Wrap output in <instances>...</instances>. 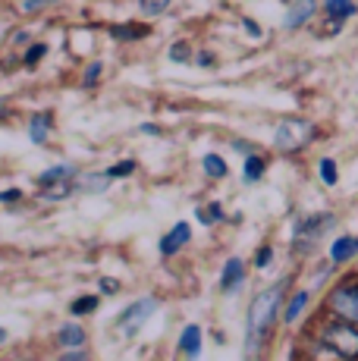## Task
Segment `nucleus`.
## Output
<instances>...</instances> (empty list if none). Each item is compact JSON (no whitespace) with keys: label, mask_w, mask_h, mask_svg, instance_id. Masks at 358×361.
<instances>
[{"label":"nucleus","mask_w":358,"mask_h":361,"mask_svg":"<svg viewBox=\"0 0 358 361\" xmlns=\"http://www.w3.org/2000/svg\"><path fill=\"white\" fill-rule=\"evenodd\" d=\"M280 295H283V283H277V286L254 295V302L249 308V349H254V345L271 333L273 317H277V311H280Z\"/></svg>","instance_id":"nucleus-1"},{"label":"nucleus","mask_w":358,"mask_h":361,"mask_svg":"<svg viewBox=\"0 0 358 361\" xmlns=\"http://www.w3.org/2000/svg\"><path fill=\"white\" fill-rule=\"evenodd\" d=\"M314 138V126L305 120H283L273 132V145H277V151H286V154H292V151H302L308 142Z\"/></svg>","instance_id":"nucleus-2"},{"label":"nucleus","mask_w":358,"mask_h":361,"mask_svg":"<svg viewBox=\"0 0 358 361\" xmlns=\"http://www.w3.org/2000/svg\"><path fill=\"white\" fill-rule=\"evenodd\" d=\"M323 343L342 358H358V327L352 321H340L323 327Z\"/></svg>","instance_id":"nucleus-3"},{"label":"nucleus","mask_w":358,"mask_h":361,"mask_svg":"<svg viewBox=\"0 0 358 361\" xmlns=\"http://www.w3.org/2000/svg\"><path fill=\"white\" fill-rule=\"evenodd\" d=\"M330 311H333L340 321H352L358 324V283H346V286L333 289L330 295Z\"/></svg>","instance_id":"nucleus-4"},{"label":"nucleus","mask_w":358,"mask_h":361,"mask_svg":"<svg viewBox=\"0 0 358 361\" xmlns=\"http://www.w3.org/2000/svg\"><path fill=\"white\" fill-rule=\"evenodd\" d=\"M154 305H157L154 298H142V302H135L132 308L126 311V314H120V327H123V330H129V333H135L142 321H148V314L154 311Z\"/></svg>","instance_id":"nucleus-5"},{"label":"nucleus","mask_w":358,"mask_h":361,"mask_svg":"<svg viewBox=\"0 0 358 361\" xmlns=\"http://www.w3.org/2000/svg\"><path fill=\"white\" fill-rule=\"evenodd\" d=\"M314 16V0H295L286 13V29H299Z\"/></svg>","instance_id":"nucleus-6"},{"label":"nucleus","mask_w":358,"mask_h":361,"mask_svg":"<svg viewBox=\"0 0 358 361\" xmlns=\"http://www.w3.org/2000/svg\"><path fill=\"white\" fill-rule=\"evenodd\" d=\"M185 242H189V224H176L173 230L161 239V252L163 255H173V252H179V248L185 245Z\"/></svg>","instance_id":"nucleus-7"},{"label":"nucleus","mask_w":358,"mask_h":361,"mask_svg":"<svg viewBox=\"0 0 358 361\" xmlns=\"http://www.w3.org/2000/svg\"><path fill=\"white\" fill-rule=\"evenodd\" d=\"M242 276H245L242 261L230 258V261H226V267H223V276H220V289H223V293H233V289L242 283Z\"/></svg>","instance_id":"nucleus-8"},{"label":"nucleus","mask_w":358,"mask_h":361,"mask_svg":"<svg viewBox=\"0 0 358 361\" xmlns=\"http://www.w3.org/2000/svg\"><path fill=\"white\" fill-rule=\"evenodd\" d=\"M330 224H333V217H311V220H302L299 230H295V235H299L302 242H305V239L311 242V239H318L321 230H323V226H330Z\"/></svg>","instance_id":"nucleus-9"},{"label":"nucleus","mask_w":358,"mask_h":361,"mask_svg":"<svg viewBox=\"0 0 358 361\" xmlns=\"http://www.w3.org/2000/svg\"><path fill=\"white\" fill-rule=\"evenodd\" d=\"M352 255H358V239L355 235H342V239H336L333 248H330V258L333 261H349Z\"/></svg>","instance_id":"nucleus-10"},{"label":"nucleus","mask_w":358,"mask_h":361,"mask_svg":"<svg viewBox=\"0 0 358 361\" xmlns=\"http://www.w3.org/2000/svg\"><path fill=\"white\" fill-rule=\"evenodd\" d=\"M179 349H183L189 358H195L198 352H202V330H198V327H185L183 339H179Z\"/></svg>","instance_id":"nucleus-11"},{"label":"nucleus","mask_w":358,"mask_h":361,"mask_svg":"<svg viewBox=\"0 0 358 361\" xmlns=\"http://www.w3.org/2000/svg\"><path fill=\"white\" fill-rule=\"evenodd\" d=\"M73 192V183L70 179H60V183H47V185H41V198H47V201H60V198H66Z\"/></svg>","instance_id":"nucleus-12"},{"label":"nucleus","mask_w":358,"mask_h":361,"mask_svg":"<svg viewBox=\"0 0 358 361\" xmlns=\"http://www.w3.org/2000/svg\"><path fill=\"white\" fill-rule=\"evenodd\" d=\"M47 129H51V116H47V114L32 116V126H29V132H32V142H35V145L44 142V138H47Z\"/></svg>","instance_id":"nucleus-13"},{"label":"nucleus","mask_w":358,"mask_h":361,"mask_svg":"<svg viewBox=\"0 0 358 361\" xmlns=\"http://www.w3.org/2000/svg\"><path fill=\"white\" fill-rule=\"evenodd\" d=\"M327 13L333 19H346V16H352L355 13V4L352 0H327Z\"/></svg>","instance_id":"nucleus-14"},{"label":"nucleus","mask_w":358,"mask_h":361,"mask_svg":"<svg viewBox=\"0 0 358 361\" xmlns=\"http://www.w3.org/2000/svg\"><path fill=\"white\" fill-rule=\"evenodd\" d=\"M73 166L70 164H63V166H54V170H47V173H41V185H47V183H60V179H73Z\"/></svg>","instance_id":"nucleus-15"},{"label":"nucleus","mask_w":358,"mask_h":361,"mask_svg":"<svg viewBox=\"0 0 358 361\" xmlns=\"http://www.w3.org/2000/svg\"><path fill=\"white\" fill-rule=\"evenodd\" d=\"M94 308H98V295H82V298H75V302L70 305L73 314H92Z\"/></svg>","instance_id":"nucleus-16"},{"label":"nucleus","mask_w":358,"mask_h":361,"mask_svg":"<svg viewBox=\"0 0 358 361\" xmlns=\"http://www.w3.org/2000/svg\"><path fill=\"white\" fill-rule=\"evenodd\" d=\"M60 343L63 345H82L85 343V333H82V327H63L60 330Z\"/></svg>","instance_id":"nucleus-17"},{"label":"nucleus","mask_w":358,"mask_h":361,"mask_svg":"<svg viewBox=\"0 0 358 361\" xmlns=\"http://www.w3.org/2000/svg\"><path fill=\"white\" fill-rule=\"evenodd\" d=\"M204 173H208V176H214V179H220V176H226V164L220 161L217 154H208V157H204Z\"/></svg>","instance_id":"nucleus-18"},{"label":"nucleus","mask_w":358,"mask_h":361,"mask_svg":"<svg viewBox=\"0 0 358 361\" xmlns=\"http://www.w3.org/2000/svg\"><path fill=\"white\" fill-rule=\"evenodd\" d=\"M305 305H308V293H299V295L292 298V302H289V308H286V321L292 324L295 317L302 314V308H305Z\"/></svg>","instance_id":"nucleus-19"},{"label":"nucleus","mask_w":358,"mask_h":361,"mask_svg":"<svg viewBox=\"0 0 358 361\" xmlns=\"http://www.w3.org/2000/svg\"><path fill=\"white\" fill-rule=\"evenodd\" d=\"M113 35H116V38L132 41V38H142V35H148V29H142V25H116Z\"/></svg>","instance_id":"nucleus-20"},{"label":"nucleus","mask_w":358,"mask_h":361,"mask_svg":"<svg viewBox=\"0 0 358 361\" xmlns=\"http://www.w3.org/2000/svg\"><path fill=\"white\" fill-rule=\"evenodd\" d=\"M107 179H110V173H101V176H85L82 183H85L88 192H104L107 189Z\"/></svg>","instance_id":"nucleus-21"},{"label":"nucleus","mask_w":358,"mask_h":361,"mask_svg":"<svg viewBox=\"0 0 358 361\" xmlns=\"http://www.w3.org/2000/svg\"><path fill=\"white\" fill-rule=\"evenodd\" d=\"M261 173H264V161H261V157H249V161H245V179H258Z\"/></svg>","instance_id":"nucleus-22"},{"label":"nucleus","mask_w":358,"mask_h":361,"mask_svg":"<svg viewBox=\"0 0 358 361\" xmlns=\"http://www.w3.org/2000/svg\"><path fill=\"white\" fill-rule=\"evenodd\" d=\"M170 6V0H142V10L148 13V16H157V13H163Z\"/></svg>","instance_id":"nucleus-23"},{"label":"nucleus","mask_w":358,"mask_h":361,"mask_svg":"<svg viewBox=\"0 0 358 361\" xmlns=\"http://www.w3.org/2000/svg\"><path fill=\"white\" fill-rule=\"evenodd\" d=\"M321 179L327 185H336V164L333 161H321Z\"/></svg>","instance_id":"nucleus-24"},{"label":"nucleus","mask_w":358,"mask_h":361,"mask_svg":"<svg viewBox=\"0 0 358 361\" xmlns=\"http://www.w3.org/2000/svg\"><path fill=\"white\" fill-rule=\"evenodd\" d=\"M198 217H202V224H214V220L223 217V207H220V204H211L208 214H198Z\"/></svg>","instance_id":"nucleus-25"},{"label":"nucleus","mask_w":358,"mask_h":361,"mask_svg":"<svg viewBox=\"0 0 358 361\" xmlns=\"http://www.w3.org/2000/svg\"><path fill=\"white\" fill-rule=\"evenodd\" d=\"M44 51H47L44 44H32V47H29V54H25V63H29V66H32V63H38V60L44 57Z\"/></svg>","instance_id":"nucleus-26"},{"label":"nucleus","mask_w":358,"mask_h":361,"mask_svg":"<svg viewBox=\"0 0 358 361\" xmlns=\"http://www.w3.org/2000/svg\"><path fill=\"white\" fill-rule=\"evenodd\" d=\"M185 57H189V44H173V51H170V60H176V63H185Z\"/></svg>","instance_id":"nucleus-27"},{"label":"nucleus","mask_w":358,"mask_h":361,"mask_svg":"<svg viewBox=\"0 0 358 361\" xmlns=\"http://www.w3.org/2000/svg\"><path fill=\"white\" fill-rule=\"evenodd\" d=\"M132 170H135V164H132V161H126V164H116L113 170H110V176H129Z\"/></svg>","instance_id":"nucleus-28"},{"label":"nucleus","mask_w":358,"mask_h":361,"mask_svg":"<svg viewBox=\"0 0 358 361\" xmlns=\"http://www.w3.org/2000/svg\"><path fill=\"white\" fill-rule=\"evenodd\" d=\"M101 289H104L107 295H113L116 289H120V283H116V280H110V276H104V280H101Z\"/></svg>","instance_id":"nucleus-29"},{"label":"nucleus","mask_w":358,"mask_h":361,"mask_svg":"<svg viewBox=\"0 0 358 361\" xmlns=\"http://www.w3.org/2000/svg\"><path fill=\"white\" fill-rule=\"evenodd\" d=\"M271 248H261V252H258V261H254V264H258V267H267V261H271Z\"/></svg>","instance_id":"nucleus-30"},{"label":"nucleus","mask_w":358,"mask_h":361,"mask_svg":"<svg viewBox=\"0 0 358 361\" xmlns=\"http://www.w3.org/2000/svg\"><path fill=\"white\" fill-rule=\"evenodd\" d=\"M98 73H101V63H94V66H88V73H85V82H92V79H98Z\"/></svg>","instance_id":"nucleus-31"},{"label":"nucleus","mask_w":358,"mask_h":361,"mask_svg":"<svg viewBox=\"0 0 358 361\" xmlns=\"http://www.w3.org/2000/svg\"><path fill=\"white\" fill-rule=\"evenodd\" d=\"M19 198V192H4V195H0V201H16Z\"/></svg>","instance_id":"nucleus-32"},{"label":"nucleus","mask_w":358,"mask_h":361,"mask_svg":"<svg viewBox=\"0 0 358 361\" xmlns=\"http://www.w3.org/2000/svg\"><path fill=\"white\" fill-rule=\"evenodd\" d=\"M6 114H10V107H6V104H4V101H0V120H4V116H6Z\"/></svg>","instance_id":"nucleus-33"},{"label":"nucleus","mask_w":358,"mask_h":361,"mask_svg":"<svg viewBox=\"0 0 358 361\" xmlns=\"http://www.w3.org/2000/svg\"><path fill=\"white\" fill-rule=\"evenodd\" d=\"M4 336H6V330H4V327H0V343H4Z\"/></svg>","instance_id":"nucleus-34"}]
</instances>
